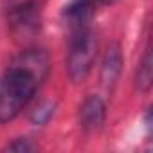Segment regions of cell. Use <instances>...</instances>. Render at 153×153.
I'll return each instance as SVG.
<instances>
[{
    "label": "cell",
    "mask_w": 153,
    "mask_h": 153,
    "mask_svg": "<svg viewBox=\"0 0 153 153\" xmlns=\"http://www.w3.org/2000/svg\"><path fill=\"white\" fill-rule=\"evenodd\" d=\"M52 112H54L52 105H42V106L34 112V115H33V123H34V124H43V123H47L49 117L52 115Z\"/></svg>",
    "instance_id": "obj_9"
},
{
    "label": "cell",
    "mask_w": 153,
    "mask_h": 153,
    "mask_svg": "<svg viewBox=\"0 0 153 153\" xmlns=\"http://www.w3.org/2000/svg\"><path fill=\"white\" fill-rule=\"evenodd\" d=\"M151 81H153V61H151V47L149 43L144 49V56L139 63L137 68V76H135V85L139 90L148 92L151 88Z\"/></svg>",
    "instance_id": "obj_7"
},
{
    "label": "cell",
    "mask_w": 153,
    "mask_h": 153,
    "mask_svg": "<svg viewBox=\"0 0 153 153\" xmlns=\"http://www.w3.org/2000/svg\"><path fill=\"white\" fill-rule=\"evenodd\" d=\"M92 15H94V0H70V4L63 11V16L70 31L90 27Z\"/></svg>",
    "instance_id": "obj_6"
},
{
    "label": "cell",
    "mask_w": 153,
    "mask_h": 153,
    "mask_svg": "<svg viewBox=\"0 0 153 153\" xmlns=\"http://www.w3.org/2000/svg\"><path fill=\"white\" fill-rule=\"evenodd\" d=\"M96 51H97V43L90 27L70 31L67 70H68V78L74 83H81L87 79V76L94 67Z\"/></svg>",
    "instance_id": "obj_2"
},
{
    "label": "cell",
    "mask_w": 153,
    "mask_h": 153,
    "mask_svg": "<svg viewBox=\"0 0 153 153\" xmlns=\"http://www.w3.org/2000/svg\"><path fill=\"white\" fill-rule=\"evenodd\" d=\"M101 2H103V4H114L115 0H101Z\"/></svg>",
    "instance_id": "obj_10"
},
{
    "label": "cell",
    "mask_w": 153,
    "mask_h": 153,
    "mask_svg": "<svg viewBox=\"0 0 153 153\" xmlns=\"http://www.w3.org/2000/svg\"><path fill=\"white\" fill-rule=\"evenodd\" d=\"M34 149H36V146L33 142H29V139H16L6 146V151H20L22 153V151H34Z\"/></svg>",
    "instance_id": "obj_8"
},
{
    "label": "cell",
    "mask_w": 153,
    "mask_h": 153,
    "mask_svg": "<svg viewBox=\"0 0 153 153\" xmlns=\"http://www.w3.org/2000/svg\"><path fill=\"white\" fill-rule=\"evenodd\" d=\"M123 70V54H121V47L119 43L112 42L103 56V63H101V83L105 88H114V85L117 83L119 76Z\"/></svg>",
    "instance_id": "obj_5"
},
{
    "label": "cell",
    "mask_w": 153,
    "mask_h": 153,
    "mask_svg": "<svg viewBox=\"0 0 153 153\" xmlns=\"http://www.w3.org/2000/svg\"><path fill=\"white\" fill-rule=\"evenodd\" d=\"M47 58L40 51L22 52L0 78V124L13 121L33 99L45 78Z\"/></svg>",
    "instance_id": "obj_1"
},
{
    "label": "cell",
    "mask_w": 153,
    "mask_h": 153,
    "mask_svg": "<svg viewBox=\"0 0 153 153\" xmlns=\"http://www.w3.org/2000/svg\"><path fill=\"white\" fill-rule=\"evenodd\" d=\"M11 27L20 34H31L38 29V7L34 0H13L7 9Z\"/></svg>",
    "instance_id": "obj_3"
},
{
    "label": "cell",
    "mask_w": 153,
    "mask_h": 153,
    "mask_svg": "<svg viewBox=\"0 0 153 153\" xmlns=\"http://www.w3.org/2000/svg\"><path fill=\"white\" fill-rule=\"evenodd\" d=\"M105 117H106L105 101L99 96H94V94L85 97V101L81 103L79 112H78V121H79L81 130L87 131V133H92V131L99 130L105 123Z\"/></svg>",
    "instance_id": "obj_4"
}]
</instances>
